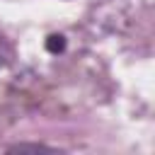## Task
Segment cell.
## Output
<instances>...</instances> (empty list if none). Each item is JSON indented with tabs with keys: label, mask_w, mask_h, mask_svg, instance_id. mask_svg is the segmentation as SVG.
I'll return each mask as SVG.
<instances>
[{
	"label": "cell",
	"mask_w": 155,
	"mask_h": 155,
	"mask_svg": "<svg viewBox=\"0 0 155 155\" xmlns=\"http://www.w3.org/2000/svg\"><path fill=\"white\" fill-rule=\"evenodd\" d=\"M46 51L53 53V56L63 53V51H65V36H63V34H51V36L46 39Z\"/></svg>",
	"instance_id": "1"
},
{
	"label": "cell",
	"mask_w": 155,
	"mask_h": 155,
	"mask_svg": "<svg viewBox=\"0 0 155 155\" xmlns=\"http://www.w3.org/2000/svg\"><path fill=\"white\" fill-rule=\"evenodd\" d=\"M24 150H53V148H48V145H36V143H17V145H12L10 148V153H24Z\"/></svg>",
	"instance_id": "2"
}]
</instances>
